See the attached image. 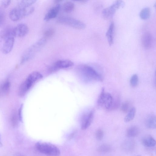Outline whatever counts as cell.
<instances>
[{
    "mask_svg": "<svg viewBox=\"0 0 156 156\" xmlns=\"http://www.w3.org/2000/svg\"><path fill=\"white\" fill-rule=\"evenodd\" d=\"M2 48V51L4 54L9 53L12 50L14 43V37L8 38L5 40Z\"/></svg>",
    "mask_w": 156,
    "mask_h": 156,
    "instance_id": "5bb4252c",
    "label": "cell"
},
{
    "mask_svg": "<svg viewBox=\"0 0 156 156\" xmlns=\"http://www.w3.org/2000/svg\"><path fill=\"white\" fill-rule=\"evenodd\" d=\"M76 1L82 4H84L87 2V0H78V1Z\"/></svg>",
    "mask_w": 156,
    "mask_h": 156,
    "instance_id": "e575fe53",
    "label": "cell"
},
{
    "mask_svg": "<svg viewBox=\"0 0 156 156\" xmlns=\"http://www.w3.org/2000/svg\"><path fill=\"white\" fill-rule=\"evenodd\" d=\"M60 8V5L59 4H56L46 14L44 17V20L48 21L56 17L59 11Z\"/></svg>",
    "mask_w": 156,
    "mask_h": 156,
    "instance_id": "4fadbf2b",
    "label": "cell"
},
{
    "mask_svg": "<svg viewBox=\"0 0 156 156\" xmlns=\"http://www.w3.org/2000/svg\"><path fill=\"white\" fill-rule=\"evenodd\" d=\"M36 2V0H34L21 1L19 3L18 6L23 8L28 7L30 6Z\"/></svg>",
    "mask_w": 156,
    "mask_h": 156,
    "instance_id": "d4e9b609",
    "label": "cell"
},
{
    "mask_svg": "<svg viewBox=\"0 0 156 156\" xmlns=\"http://www.w3.org/2000/svg\"><path fill=\"white\" fill-rule=\"evenodd\" d=\"M73 65V63L70 60H59L56 62L51 67L50 70L51 71H54L59 69L69 68Z\"/></svg>",
    "mask_w": 156,
    "mask_h": 156,
    "instance_id": "30bf717a",
    "label": "cell"
},
{
    "mask_svg": "<svg viewBox=\"0 0 156 156\" xmlns=\"http://www.w3.org/2000/svg\"><path fill=\"white\" fill-rule=\"evenodd\" d=\"M5 18V12L3 9L0 7V26L4 23Z\"/></svg>",
    "mask_w": 156,
    "mask_h": 156,
    "instance_id": "1f68e13d",
    "label": "cell"
},
{
    "mask_svg": "<svg viewBox=\"0 0 156 156\" xmlns=\"http://www.w3.org/2000/svg\"><path fill=\"white\" fill-rule=\"evenodd\" d=\"M128 112L127 115L124 119V121L126 122H129L134 119L136 114V108L134 107H133Z\"/></svg>",
    "mask_w": 156,
    "mask_h": 156,
    "instance_id": "44dd1931",
    "label": "cell"
},
{
    "mask_svg": "<svg viewBox=\"0 0 156 156\" xmlns=\"http://www.w3.org/2000/svg\"><path fill=\"white\" fill-rule=\"evenodd\" d=\"M11 2L10 0L3 1L1 2V5L4 8H6L10 4Z\"/></svg>",
    "mask_w": 156,
    "mask_h": 156,
    "instance_id": "836d02e7",
    "label": "cell"
},
{
    "mask_svg": "<svg viewBox=\"0 0 156 156\" xmlns=\"http://www.w3.org/2000/svg\"><path fill=\"white\" fill-rule=\"evenodd\" d=\"M150 9L149 7L143 9L140 13V16L143 20H146L150 16Z\"/></svg>",
    "mask_w": 156,
    "mask_h": 156,
    "instance_id": "603a6c76",
    "label": "cell"
},
{
    "mask_svg": "<svg viewBox=\"0 0 156 156\" xmlns=\"http://www.w3.org/2000/svg\"><path fill=\"white\" fill-rule=\"evenodd\" d=\"M104 133L103 131L101 129H98L96 131L95 136L96 139L99 140H101L103 138Z\"/></svg>",
    "mask_w": 156,
    "mask_h": 156,
    "instance_id": "4dcf8cb0",
    "label": "cell"
},
{
    "mask_svg": "<svg viewBox=\"0 0 156 156\" xmlns=\"http://www.w3.org/2000/svg\"><path fill=\"white\" fill-rule=\"evenodd\" d=\"M75 133H72L70 135V136H69V139H71L72 138V137L74 136V134Z\"/></svg>",
    "mask_w": 156,
    "mask_h": 156,
    "instance_id": "d590c367",
    "label": "cell"
},
{
    "mask_svg": "<svg viewBox=\"0 0 156 156\" xmlns=\"http://www.w3.org/2000/svg\"><path fill=\"white\" fill-rule=\"evenodd\" d=\"M129 104L127 101L123 102L120 108V109L123 112L126 113L127 112L129 111Z\"/></svg>",
    "mask_w": 156,
    "mask_h": 156,
    "instance_id": "f1b7e54d",
    "label": "cell"
},
{
    "mask_svg": "<svg viewBox=\"0 0 156 156\" xmlns=\"http://www.w3.org/2000/svg\"><path fill=\"white\" fill-rule=\"evenodd\" d=\"M114 27V23L113 22H112L106 33V36L108 38V42L110 45L112 44L113 42Z\"/></svg>",
    "mask_w": 156,
    "mask_h": 156,
    "instance_id": "ac0fdd59",
    "label": "cell"
},
{
    "mask_svg": "<svg viewBox=\"0 0 156 156\" xmlns=\"http://www.w3.org/2000/svg\"><path fill=\"white\" fill-rule=\"evenodd\" d=\"M16 112L13 110L12 112L10 117V122L12 126L14 127H16L18 124L19 120L18 114L17 115Z\"/></svg>",
    "mask_w": 156,
    "mask_h": 156,
    "instance_id": "7402d4cb",
    "label": "cell"
},
{
    "mask_svg": "<svg viewBox=\"0 0 156 156\" xmlns=\"http://www.w3.org/2000/svg\"><path fill=\"white\" fill-rule=\"evenodd\" d=\"M46 42V39L42 37L27 48L22 55L21 64H23L33 58L43 47Z\"/></svg>",
    "mask_w": 156,
    "mask_h": 156,
    "instance_id": "7a4b0ae2",
    "label": "cell"
},
{
    "mask_svg": "<svg viewBox=\"0 0 156 156\" xmlns=\"http://www.w3.org/2000/svg\"><path fill=\"white\" fill-rule=\"evenodd\" d=\"M138 82V77L136 74L133 75L130 80V84L131 86L133 87H136Z\"/></svg>",
    "mask_w": 156,
    "mask_h": 156,
    "instance_id": "4316f807",
    "label": "cell"
},
{
    "mask_svg": "<svg viewBox=\"0 0 156 156\" xmlns=\"http://www.w3.org/2000/svg\"><path fill=\"white\" fill-rule=\"evenodd\" d=\"M141 156L139 155H137V156Z\"/></svg>",
    "mask_w": 156,
    "mask_h": 156,
    "instance_id": "8d00e7d4",
    "label": "cell"
},
{
    "mask_svg": "<svg viewBox=\"0 0 156 156\" xmlns=\"http://www.w3.org/2000/svg\"><path fill=\"white\" fill-rule=\"evenodd\" d=\"M76 71L79 77L86 82L103 81V76L92 67L81 64L76 68Z\"/></svg>",
    "mask_w": 156,
    "mask_h": 156,
    "instance_id": "6da1fadb",
    "label": "cell"
},
{
    "mask_svg": "<svg viewBox=\"0 0 156 156\" xmlns=\"http://www.w3.org/2000/svg\"><path fill=\"white\" fill-rule=\"evenodd\" d=\"M42 77V75L38 72L35 71L30 73L20 87L19 90V96L21 97L24 96L32 85Z\"/></svg>",
    "mask_w": 156,
    "mask_h": 156,
    "instance_id": "3957f363",
    "label": "cell"
},
{
    "mask_svg": "<svg viewBox=\"0 0 156 156\" xmlns=\"http://www.w3.org/2000/svg\"><path fill=\"white\" fill-rule=\"evenodd\" d=\"M110 145L107 144H103L100 146L98 149V151L100 153H106L111 150Z\"/></svg>",
    "mask_w": 156,
    "mask_h": 156,
    "instance_id": "484cf974",
    "label": "cell"
},
{
    "mask_svg": "<svg viewBox=\"0 0 156 156\" xmlns=\"http://www.w3.org/2000/svg\"><path fill=\"white\" fill-rule=\"evenodd\" d=\"M57 21L60 23L67 25L76 29H83L86 27V25L83 23L70 17H61L58 19Z\"/></svg>",
    "mask_w": 156,
    "mask_h": 156,
    "instance_id": "52a82bcc",
    "label": "cell"
},
{
    "mask_svg": "<svg viewBox=\"0 0 156 156\" xmlns=\"http://www.w3.org/2000/svg\"><path fill=\"white\" fill-rule=\"evenodd\" d=\"M0 36L4 40L10 37H14V28L10 27H6L0 32Z\"/></svg>",
    "mask_w": 156,
    "mask_h": 156,
    "instance_id": "9a60e30c",
    "label": "cell"
},
{
    "mask_svg": "<svg viewBox=\"0 0 156 156\" xmlns=\"http://www.w3.org/2000/svg\"><path fill=\"white\" fill-rule=\"evenodd\" d=\"M153 37L151 34L147 32L142 35L141 42L143 47L146 49L151 48L153 44Z\"/></svg>",
    "mask_w": 156,
    "mask_h": 156,
    "instance_id": "8fae6325",
    "label": "cell"
},
{
    "mask_svg": "<svg viewBox=\"0 0 156 156\" xmlns=\"http://www.w3.org/2000/svg\"><path fill=\"white\" fill-rule=\"evenodd\" d=\"M34 10V8L31 6L25 8H21L18 6L10 11L9 14V17L13 21H17L31 14Z\"/></svg>",
    "mask_w": 156,
    "mask_h": 156,
    "instance_id": "5b68a950",
    "label": "cell"
},
{
    "mask_svg": "<svg viewBox=\"0 0 156 156\" xmlns=\"http://www.w3.org/2000/svg\"><path fill=\"white\" fill-rule=\"evenodd\" d=\"M74 8V4L71 2H67L65 3L63 5V9L66 12H72Z\"/></svg>",
    "mask_w": 156,
    "mask_h": 156,
    "instance_id": "cb8c5ba5",
    "label": "cell"
},
{
    "mask_svg": "<svg viewBox=\"0 0 156 156\" xmlns=\"http://www.w3.org/2000/svg\"><path fill=\"white\" fill-rule=\"evenodd\" d=\"M124 2L121 0L116 1L109 7L104 9L102 11L103 17L108 19L112 17L117 9L124 5Z\"/></svg>",
    "mask_w": 156,
    "mask_h": 156,
    "instance_id": "ba28073f",
    "label": "cell"
},
{
    "mask_svg": "<svg viewBox=\"0 0 156 156\" xmlns=\"http://www.w3.org/2000/svg\"><path fill=\"white\" fill-rule=\"evenodd\" d=\"M23 106V104H22L19 109L18 114L19 120L21 122L22 121V112Z\"/></svg>",
    "mask_w": 156,
    "mask_h": 156,
    "instance_id": "d6a6232c",
    "label": "cell"
},
{
    "mask_svg": "<svg viewBox=\"0 0 156 156\" xmlns=\"http://www.w3.org/2000/svg\"><path fill=\"white\" fill-rule=\"evenodd\" d=\"M55 33V31L53 29H50L47 30L44 33V37L47 39L53 35Z\"/></svg>",
    "mask_w": 156,
    "mask_h": 156,
    "instance_id": "f546056e",
    "label": "cell"
},
{
    "mask_svg": "<svg viewBox=\"0 0 156 156\" xmlns=\"http://www.w3.org/2000/svg\"><path fill=\"white\" fill-rule=\"evenodd\" d=\"M120 104V98L118 97H116L115 98H113L112 105L110 111L115 110L118 108Z\"/></svg>",
    "mask_w": 156,
    "mask_h": 156,
    "instance_id": "83f0119b",
    "label": "cell"
},
{
    "mask_svg": "<svg viewBox=\"0 0 156 156\" xmlns=\"http://www.w3.org/2000/svg\"><path fill=\"white\" fill-rule=\"evenodd\" d=\"M94 111L91 110L85 114L82 119L81 128L83 130L87 129L91 125L94 116Z\"/></svg>",
    "mask_w": 156,
    "mask_h": 156,
    "instance_id": "9c48e42d",
    "label": "cell"
},
{
    "mask_svg": "<svg viewBox=\"0 0 156 156\" xmlns=\"http://www.w3.org/2000/svg\"><path fill=\"white\" fill-rule=\"evenodd\" d=\"M37 150L40 152L49 156H58L59 148L55 145L46 142H38L36 144Z\"/></svg>",
    "mask_w": 156,
    "mask_h": 156,
    "instance_id": "277c9868",
    "label": "cell"
},
{
    "mask_svg": "<svg viewBox=\"0 0 156 156\" xmlns=\"http://www.w3.org/2000/svg\"><path fill=\"white\" fill-rule=\"evenodd\" d=\"M10 88V83L6 80L0 85V96L3 97L9 93Z\"/></svg>",
    "mask_w": 156,
    "mask_h": 156,
    "instance_id": "e0dca14e",
    "label": "cell"
},
{
    "mask_svg": "<svg viewBox=\"0 0 156 156\" xmlns=\"http://www.w3.org/2000/svg\"><path fill=\"white\" fill-rule=\"evenodd\" d=\"M28 31V27L24 23H20L14 28L15 36L20 37H23L27 34Z\"/></svg>",
    "mask_w": 156,
    "mask_h": 156,
    "instance_id": "7c38bea8",
    "label": "cell"
},
{
    "mask_svg": "<svg viewBox=\"0 0 156 156\" xmlns=\"http://www.w3.org/2000/svg\"><path fill=\"white\" fill-rule=\"evenodd\" d=\"M113 101V98L112 95L109 93L105 92L104 88H102L97 101L98 106L110 111Z\"/></svg>",
    "mask_w": 156,
    "mask_h": 156,
    "instance_id": "8992f818",
    "label": "cell"
},
{
    "mask_svg": "<svg viewBox=\"0 0 156 156\" xmlns=\"http://www.w3.org/2000/svg\"><path fill=\"white\" fill-rule=\"evenodd\" d=\"M139 129L138 127L136 126H133L128 129L126 135L129 137H134L139 134Z\"/></svg>",
    "mask_w": 156,
    "mask_h": 156,
    "instance_id": "d6986e66",
    "label": "cell"
},
{
    "mask_svg": "<svg viewBox=\"0 0 156 156\" xmlns=\"http://www.w3.org/2000/svg\"><path fill=\"white\" fill-rule=\"evenodd\" d=\"M141 142L143 145L147 147H153L156 145L155 140L150 135L144 137L141 139Z\"/></svg>",
    "mask_w": 156,
    "mask_h": 156,
    "instance_id": "2e32d148",
    "label": "cell"
},
{
    "mask_svg": "<svg viewBox=\"0 0 156 156\" xmlns=\"http://www.w3.org/2000/svg\"><path fill=\"white\" fill-rule=\"evenodd\" d=\"M156 117L154 115L149 116L147 119L145 124L147 127L150 129H154L156 128Z\"/></svg>",
    "mask_w": 156,
    "mask_h": 156,
    "instance_id": "ffe728a7",
    "label": "cell"
}]
</instances>
